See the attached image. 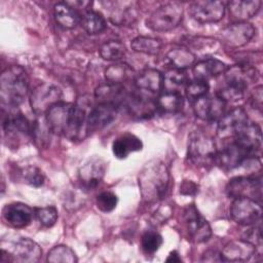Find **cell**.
<instances>
[{
  "instance_id": "obj_30",
  "label": "cell",
  "mask_w": 263,
  "mask_h": 263,
  "mask_svg": "<svg viewBox=\"0 0 263 263\" xmlns=\"http://www.w3.org/2000/svg\"><path fill=\"white\" fill-rule=\"evenodd\" d=\"M156 106L162 113L175 114L183 109L184 98L181 92L164 91L156 99Z\"/></svg>"
},
{
  "instance_id": "obj_48",
  "label": "cell",
  "mask_w": 263,
  "mask_h": 263,
  "mask_svg": "<svg viewBox=\"0 0 263 263\" xmlns=\"http://www.w3.org/2000/svg\"><path fill=\"white\" fill-rule=\"evenodd\" d=\"M165 262H173V263H179L182 262L181 257L179 256L177 251H173L170 253V255L167 256V258L165 259Z\"/></svg>"
},
{
  "instance_id": "obj_21",
  "label": "cell",
  "mask_w": 263,
  "mask_h": 263,
  "mask_svg": "<svg viewBox=\"0 0 263 263\" xmlns=\"http://www.w3.org/2000/svg\"><path fill=\"white\" fill-rule=\"evenodd\" d=\"M128 95L122 84L111 82L101 84L95 90V98L98 103L110 104L118 108L125 104Z\"/></svg>"
},
{
  "instance_id": "obj_23",
  "label": "cell",
  "mask_w": 263,
  "mask_h": 263,
  "mask_svg": "<svg viewBox=\"0 0 263 263\" xmlns=\"http://www.w3.org/2000/svg\"><path fill=\"white\" fill-rule=\"evenodd\" d=\"M237 145L243 148L250 155L255 156L261 150L262 134L261 128L256 123H248L233 139Z\"/></svg>"
},
{
  "instance_id": "obj_14",
  "label": "cell",
  "mask_w": 263,
  "mask_h": 263,
  "mask_svg": "<svg viewBox=\"0 0 263 263\" xmlns=\"http://www.w3.org/2000/svg\"><path fill=\"white\" fill-rule=\"evenodd\" d=\"M256 29L246 22L228 25L221 31L222 41L229 47H240L247 44L255 35Z\"/></svg>"
},
{
  "instance_id": "obj_12",
  "label": "cell",
  "mask_w": 263,
  "mask_h": 263,
  "mask_svg": "<svg viewBox=\"0 0 263 263\" xmlns=\"http://www.w3.org/2000/svg\"><path fill=\"white\" fill-rule=\"evenodd\" d=\"M189 13L192 18H194L198 23H216L223 18L225 14V5L221 1H195L190 4Z\"/></svg>"
},
{
  "instance_id": "obj_16",
  "label": "cell",
  "mask_w": 263,
  "mask_h": 263,
  "mask_svg": "<svg viewBox=\"0 0 263 263\" xmlns=\"http://www.w3.org/2000/svg\"><path fill=\"white\" fill-rule=\"evenodd\" d=\"M249 157H252V155L232 141L221 150H217L214 162L220 167L229 171L240 166Z\"/></svg>"
},
{
  "instance_id": "obj_41",
  "label": "cell",
  "mask_w": 263,
  "mask_h": 263,
  "mask_svg": "<svg viewBox=\"0 0 263 263\" xmlns=\"http://www.w3.org/2000/svg\"><path fill=\"white\" fill-rule=\"evenodd\" d=\"M209 88H210V86L206 81L195 79V80L187 83L185 90H186V96L190 100L195 101V100L205 96L209 91Z\"/></svg>"
},
{
  "instance_id": "obj_1",
  "label": "cell",
  "mask_w": 263,
  "mask_h": 263,
  "mask_svg": "<svg viewBox=\"0 0 263 263\" xmlns=\"http://www.w3.org/2000/svg\"><path fill=\"white\" fill-rule=\"evenodd\" d=\"M86 116L80 105L59 102L46 112L45 119L51 133L77 140L86 132Z\"/></svg>"
},
{
  "instance_id": "obj_26",
  "label": "cell",
  "mask_w": 263,
  "mask_h": 263,
  "mask_svg": "<svg viewBox=\"0 0 263 263\" xmlns=\"http://www.w3.org/2000/svg\"><path fill=\"white\" fill-rule=\"evenodd\" d=\"M227 70L226 64L217 59H205L193 66L192 72L195 79L199 80H209L211 78L217 77Z\"/></svg>"
},
{
  "instance_id": "obj_4",
  "label": "cell",
  "mask_w": 263,
  "mask_h": 263,
  "mask_svg": "<svg viewBox=\"0 0 263 263\" xmlns=\"http://www.w3.org/2000/svg\"><path fill=\"white\" fill-rule=\"evenodd\" d=\"M183 18V7L178 2L159 6L146 20V26L156 32H167L180 25Z\"/></svg>"
},
{
  "instance_id": "obj_9",
  "label": "cell",
  "mask_w": 263,
  "mask_h": 263,
  "mask_svg": "<svg viewBox=\"0 0 263 263\" xmlns=\"http://www.w3.org/2000/svg\"><path fill=\"white\" fill-rule=\"evenodd\" d=\"M62 98L61 89L51 83L38 84L31 93L30 102L32 110L37 115L46 114V112Z\"/></svg>"
},
{
  "instance_id": "obj_15",
  "label": "cell",
  "mask_w": 263,
  "mask_h": 263,
  "mask_svg": "<svg viewBox=\"0 0 263 263\" xmlns=\"http://www.w3.org/2000/svg\"><path fill=\"white\" fill-rule=\"evenodd\" d=\"M130 116L137 119H147L152 117L156 111V100L146 93H129L124 104Z\"/></svg>"
},
{
  "instance_id": "obj_36",
  "label": "cell",
  "mask_w": 263,
  "mask_h": 263,
  "mask_svg": "<svg viewBox=\"0 0 263 263\" xmlns=\"http://www.w3.org/2000/svg\"><path fill=\"white\" fill-rule=\"evenodd\" d=\"M132 49L136 52H142L146 54H156L162 46V42L158 38L138 36L130 43Z\"/></svg>"
},
{
  "instance_id": "obj_27",
  "label": "cell",
  "mask_w": 263,
  "mask_h": 263,
  "mask_svg": "<svg viewBox=\"0 0 263 263\" xmlns=\"http://www.w3.org/2000/svg\"><path fill=\"white\" fill-rule=\"evenodd\" d=\"M143 148L142 141L135 135L126 133L117 138L112 144V152L118 159L126 158L132 152L140 151Z\"/></svg>"
},
{
  "instance_id": "obj_25",
  "label": "cell",
  "mask_w": 263,
  "mask_h": 263,
  "mask_svg": "<svg viewBox=\"0 0 263 263\" xmlns=\"http://www.w3.org/2000/svg\"><path fill=\"white\" fill-rule=\"evenodd\" d=\"M163 75L156 69H145L135 77V85L140 92L157 95L162 88Z\"/></svg>"
},
{
  "instance_id": "obj_28",
  "label": "cell",
  "mask_w": 263,
  "mask_h": 263,
  "mask_svg": "<svg viewBox=\"0 0 263 263\" xmlns=\"http://www.w3.org/2000/svg\"><path fill=\"white\" fill-rule=\"evenodd\" d=\"M260 6V0H234L228 2L229 13L238 22H245L253 17L259 11Z\"/></svg>"
},
{
  "instance_id": "obj_7",
  "label": "cell",
  "mask_w": 263,
  "mask_h": 263,
  "mask_svg": "<svg viewBox=\"0 0 263 263\" xmlns=\"http://www.w3.org/2000/svg\"><path fill=\"white\" fill-rule=\"evenodd\" d=\"M230 216L237 224L252 226L261 220V203L248 197L234 198L230 205Z\"/></svg>"
},
{
  "instance_id": "obj_45",
  "label": "cell",
  "mask_w": 263,
  "mask_h": 263,
  "mask_svg": "<svg viewBox=\"0 0 263 263\" xmlns=\"http://www.w3.org/2000/svg\"><path fill=\"white\" fill-rule=\"evenodd\" d=\"M251 101H252V106L261 112V109H262V86L261 85L257 86L254 89L253 95L251 97Z\"/></svg>"
},
{
  "instance_id": "obj_37",
  "label": "cell",
  "mask_w": 263,
  "mask_h": 263,
  "mask_svg": "<svg viewBox=\"0 0 263 263\" xmlns=\"http://www.w3.org/2000/svg\"><path fill=\"white\" fill-rule=\"evenodd\" d=\"M46 260L51 263H76L78 261L75 252L65 245L53 247L48 252Z\"/></svg>"
},
{
  "instance_id": "obj_35",
  "label": "cell",
  "mask_w": 263,
  "mask_h": 263,
  "mask_svg": "<svg viewBox=\"0 0 263 263\" xmlns=\"http://www.w3.org/2000/svg\"><path fill=\"white\" fill-rule=\"evenodd\" d=\"M134 76V70L127 64L118 63L109 66L105 70V78L108 82L111 83H119L127 81Z\"/></svg>"
},
{
  "instance_id": "obj_10",
  "label": "cell",
  "mask_w": 263,
  "mask_h": 263,
  "mask_svg": "<svg viewBox=\"0 0 263 263\" xmlns=\"http://www.w3.org/2000/svg\"><path fill=\"white\" fill-rule=\"evenodd\" d=\"M184 221L189 235L196 242H204L212 235L209 222L201 216L196 206L191 203L184 209Z\"/></svg>"
},
{
  "instance_id": "obj_42",
  "label": "cell",
  "mask_w": 263,
  "mask_h": 263,
  "mask_svg": "<svg viewBox=\"0 0 263 263\" xmlns=\"http://www.w3.org/2000/svg\"><path fill=\"white\" fill-rule=\"evenodd\" d=\"M117 202H118V198L116 194L111 191L101 192L97 196V200H96L97 208L104 213L112 212L116 208Z\"/></svg>"
},
{
  "instance_id": "obj_6",
  "label": "cell",
  "mask_w": 263,
  "mask_h": 263,
  "mask_svg": "<svg viewBox=\"0 0 263 263\" xmlns=\"http://www.w3.org/2000/svg\"><path fill=\"white\" fill-rule=\"evenodd\" d=\"M217 153L215 141L202 134L193 133L188 144V156L196 164L205 165L214 161Z\"/></svg>"
},
{
  "instance_id": "obj_32",
  "label": "cell",
  "mask_w": 263,
  "mask_h": 263,
  "mask_svg": "<svg viewBox=\"0 0 263 263\" xmlns=\"http://www.w3.org/2000/svg\"><path fill=\"white\" fill-rule=\"evenodd\" d=\"M166 61L173 66V69L184 70L192 66L195 62V55L187 48L179 47L171 49L166 53Z\"/></svg>"
},
{
  "instance_id": "obj_20",
  "label": "cell",
  "mask_w": 263,
  "mask_h": 263,
  "mask_svg": "<svg viewBox=\"0 0 263 263\" xmlns=\"http://www.w3.org/2000/svg\"><path fill=\"white\" fill-rule=\"evenodd\" d=\"M109 18L115 25H128L138 16V3L136 1H113L107 2Z\"/></svg>"
},
{
  "instance_id": "obj_2",
  "label": "cell",
  "mask_w": 263,
  "mask_h": 263,
  "mask_svg": "<svg viewBox=\"0 0 263 263\" xmlns=\"http://www.w3.org/2000/svg\"><path fill=\"white\" fill-rule=\"evenodd\" d=\"M139 187L143 200L154 203L162 199L170 184V173L160 160H151L139 174Z\"/></svg>"
},
{
  "instance_id": "obj_8",
  "label": "cell",
  "mask_w": 263,
  "mask_h": 263,
  "mask_svg": "<svg viewBox=\"0 0 263 263\" xmlns=\"http://www.w3.org/2000/svg\"><path fill=\"white\" fill-rule=\"evenodd\" d=\"M226 193L231 198L248 197L260 202L262 197L261 178L251 176L235 177L228 182Z\"/></svg>"
},
{
  "instance_id": "obj_19",
  "label": "cell",
  "mask_w": 263,
  "mask_h": 263,
  "mask_svg": "<svg viewBox=\"0 0 263 263\" xmlns=\"http://www.w3.org/2000/svg\"><path fill=\"white\" fill-rule=\"evenodd\" d=\"M106 172V163L100 157H93L79 170V180L85 189L91 190L100 185Z\"/></svg>"
},
{
  "instance_id": "obj_13",
  "label": "cell",
  "mask_w": 263,
  "mask_h": 263,
  "mask_svg": "<svg viewBox=\"0 0 263 263\" xmlns=\"http://www.w3.org/2000/svg\"><path fill=\"white\" fill-rule=\"evenodd\" d=\"M226 103L218 96H203L193 103L195 115L204 121L213 122L219 120L225 111Z\"/></svg>"
},
{
  "instance_id": "obj_47",
  "label": "cell",
  "mask_w": 263,
  "mask_h": 263,
  "mask_svg": "<svg viewBox=\"0 0 263 263\" xmlns=\"http://www.w3.org/2000/svg\"><path fill=\"white\" fill-rule=\"evenodd\" d=\"M191 190H193L194 192H196V191H197V186H196L194 183L190 182V181H189V182L186 181V182H184L183 185L181 186L180 192L183 193V194L189 195V194H193V193L191 192Z\"/></svg>"
},
{
  "instance_id": "obj_38",
  "label": "cell",
  "mask_w": 263,
  "mask_h": 263,
  "mask_svg": "<svg viewBox=\"0 0 263 263\" xmlns=\"http://www.w3.org/2000/svg\"><path fill=\"white\" fill-rule=\"evenodd\" d=\"M100 55L107 61H117L125 54V46L118 40H110L100 47Z\"/></svg>"
},
{
  "instance_id": "obj_29",
  "label": "cell",
  "mask_w": 263,
  "mask_h": 263,
  "mask_svg": "<svg viewBox=\"0 0 263 263\" xmlns=\"http://www.w3.org/2000/svg\"><path fill=\"white\" fill-rule=\"evenodd\" d=\"M53 15L57 24L64 29H74L80 22V15L77 10L68 2H59L54 5Z\"/></svg>"
},
{
  "instance_id": "obj_34",
  "label": "cell",
  "mask_w": 263,
  "mask_h": 263,
  "mask_svg": "<svg viewBox=\"0 0 263 263\" xmlns=\"http://www.w3.org/2000/svg\"><path fill=\"white\" fill-rule=\"evenodd\" d=\"M187 83L188 78L184 70L171 69L163 75L162 88L164 91L180 92L182 88L186 87Z\"/></svg>"
},
{
  "instance_id": "obj_44",
  "label": "cell",
  "mask_w": 263,
  "mask_h": 263,
  "mask_svg": "<svg viewBox=\"0 0 263 263\" xmlns=\"http://www.w3.org/2000/svg\"><path fill=\"white\" fill-rule=\"evenodd\" d=\"M243 239L248 240L249 242L253 243L256 248H261L262 246V236H261V229L260 227L257 228V227H253L251 228L247 233L246 235L243 236Z\"/></svg>"
},
{
  "instance_id": "obj_39",
  "label": "cell",
  "mask_w": 263,
  "mask_h": 263,
  "mask_svg": "<svg viewBox=\"0 0 263 263\" xmlns=\"http://www.w3.org/2000/svg\"><path fill=\"white\" fill-rule=\"evenodd\" d=\"M162 245V236L156 231H147L143 234L141 246L146 254H154Z\"/></svg>"
},
{
  "instance_id": "obj_46",
  "label": "cell",
  "mask_w": 263,
  "mask_h": 263,
  "mask_svg": "<svg viewBox=\"0 0 263 263\" xmlns=\"http://www.w3.org/2000/svg\"><path fill=\"white\" fill-rule=\"evenodd\" d=\"M201 261L213 263V262H222L224 260L221 256V253H218L217 251H214V250H209L203 253Z\"/></svg>"
},
{
  "instance_id": "obj_18",
  "label": "cell",
  "mask_w": 263,
  "mask_h": 263,
  "mask_svg": "<svg viewBox=\"0 0 263 263\" xmlns=\"http://www.w3.org/2000/svg\"><path fill=\"white\" fill-rule=\"evenodd\" d=\"M118 107L98 103L86 116V132H97L110 124L117 116Z\"/></svg>"
},
{
  "instance_id": "obj_5",
  "label": "cell",
  "mask_w": 263,
  "mask_h": 263,
  "mask_svg": "<svg viewBox=\"0 0 263 263\" xmlns=\"http://www.w3.org/2000/svg\"><path fill=\"white\" fill-rule=\"evenodd\" d=\"M41 254L42 250L36 241L28 237H20L10 243L8 250L2 248L1 262L35 263L39 261Z\"/></svg>"
},
{
  "instance_id": "obj_17",
  "label": "cell",
  "mask_w": 263,
  "mask_h": 263,
  "mask_svg": "<svg viewBox=\"0 0 263 263\" xmlns=\"http://www.w3.org/2000/svg\"><path fill=\"white\" fill-rule=\"evenodd\" d=\"M33 124L20 112H9L3 120V132L7 139L20 141L32 137Z\"/></svg>"
},
{
  "instance_id": "obj_22",
  "label": "cell",
  "mask_w": 263,
  "mask_h": 263,
  "mask_svg": "<svg viewBox=\"0 0 263 263\" xmlns=\"http://www.w3.org/2000/svg\"><path fill=\"white\" fill-rule=\"evenodd\" d=\"M33 217V210L23 202H12L3 209L4 220L14 228L27 227L31 224Z\"/></svg>"
},
{
  "instance_id": "obj_33",
  "label": "cell",
  "mask_w": 263,
  "mask_h": 263,
  "mask_svg": "<svg viewBox=\"0 0 263 263\" xmlns=\"http://www.w3.org/2000/svg\"><path fill=\"white\" fill-rule=\"evenodd\" d=\"M82 28L86 33L90 35L100 34L107 28V23L105 17L98 11L88 10L86 11L80 20Z\"/></svg>"
},
{
  "instance_id": "obj_3",
  "label": "cell",
  "mask_w": 263,
  "mask_h": 263,
  "mask_svg": "<svg viewBox=\"0 0 263 263\" xmlns=\"http://www.w3.org/2000/svg\"><path fill=\"white\" fill-rule=\"evenodd\" d=\"M29 79L24 68L10 66L0 76L1 104L12 110L20 106L28 92Z\"/></svg>"
},
{
  "instance_id": "obj_43",
  "label": "cell",
  "mask_w": 263,
  "mask_h": 263,
  "mask_svg": "<svg viewBox=\"0 0 263 263\" xmlns=\"http://www.w3.org/2000/svg\"><path fill=\"white\" fill-rule=\"evenodd\" d=\"M38 221L44 227H52L58 220V210L54 206H44L36 209L35 213Z\"/></svg>"
},
{
  "instance_id": "obj_31",
  "label": "cell",
  "mask_w": 263,
  "mask_h": 263,
  "mask_svg": "<svg viewBox=\"0 0 263 263\" xmlns=\"http://www.w3.org/2000/svg\"><path fill=\"white\" fill-rule=\"evenodd\" d=\"M225 84L219 88L216 92V96H218L221 100L226 102H236L243 98L245 92L249 85L234 81V80H227L225 79Z\"/></svg>"
},
{
  "instance_id": "obj_40",
  "label": "cell",
  "mask_w": 263,
  "mask_h": 263,
  "mask_svg": "<svg viewBox=\"0 0 263 263\" xmlns=\"http://www.w3.org/2000/svg\"><path fill=\"white\" fill-rule=\"evenodd\" d=\"M22 177L28 185L32 187H41L44 184L45 177L42 171L36 166H27L22 170Z\"/></svg>"
},
{
  "instance_id": "obj_11",
  "label": "cell",
  "mask_w": 263,
  "mask_h": 263,
  "mask_svg": "<svg viewBox=\"0 0 263 263\" xmlns=\"http://www.w3.org/2000/svg\"><path fill=\"white\" fill-rule=\"evenodd\" d=\"M248 123L247 112L241 107H236L218 120L217 135L222 140L234 139Z\"/></svg>"
},
{
  "instance_id": "obj_24",
  "label": "cell",
  "mask_w": 263,
  "mask_h": 263,
  "mask_svg": "<svg viewBox=\"0 0 263 263\" xmlns=\"http://www.w3.org/2000/svg\"><path fill=\"white\" fill-rule=\"evenodd\" d=\"M256 251L257 248L253 243L242 238L228 242L224 247L221 256L224 261H248L256 254Z\"/></svg>"
}]
</instances>
